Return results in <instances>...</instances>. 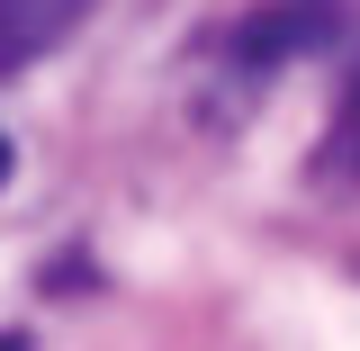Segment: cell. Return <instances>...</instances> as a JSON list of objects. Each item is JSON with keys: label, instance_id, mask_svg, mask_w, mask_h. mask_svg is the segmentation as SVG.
Instances as JSON below:
<instances>
[{"label": "cell", "instance_id": "obj_1", "mask_svg": "<svg viewBox=\"0 0 360 351\" xmlns=\"http://www.w3.org/2000/svg\"><path fill=\"white\" fill-rule=\"evenodd\" d=\"M333 37H342V0H262L225 27V54L243 72H288V63L324 54Z\"/></svg>", "mask_w": 360, "mask_h": 351}, {"label": "cell", "instance_id": "obj_2", "mask_svg": "<svg viewBox=\"0 0 360 351\" xmlns=\"http://www.w3.org/2000/svg\"><path fill=\"white\" fill-rule=\"evenodd\" d=\"M90 9H99V0H0V72L45 63L63 37H82Z\"/></svg>", "mask_w": 360, "mask_h": 351}, {"label": "cell", "instance_id": "obj_3", "mask_svg": "<svg viewBox=\"0 0 360 351\" xmlns=\"http://www.w3.org/2000/svg\"><path fill=\"white\" fill-rule=\"evenodd\" d=\"M315 180L324 189H360V54H352V72H342V90H333L324 135H315Z\"/></svg>", "mask_w": 360, "mask_h": 351}, {"label": "cell", "instance_id": "obj_4", "mask_svg": "<svg viewBox=\"0 0 360 351\" xmlns=\"http://www.w3.org/2000/svg\"><path fill=\"white\" fill-rule=\"evenodd\" d=\"M0 351H27V333H0Z\"/></svg>", "mask_w": 360, "mask_h": 351}, {"label": "cell", "instance_id": "obj_5", "mask_svg": "<svg viewBox=\"0 0 360 351\" xmlns=\"http://www.w3.org/2000/svg\"><path fill=\"white\" fill-rule=\"evenodd\" d=\"M0 180H9V135H0Z\"/></svg>", "mask_w": 360, "mask_h": 351}]
</instances>
